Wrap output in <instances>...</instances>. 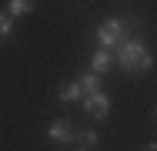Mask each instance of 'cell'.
I'll use <instances>...</instances> for the list:
<instances>
[{
	"label": "cell",
	"instance_id": "cell-10",
	"mask_svg": "<svg viewBox=\"0 0 157 151\" xmlns=\"http://www.w3.org/2000/svg\"><path fill=\"white\" fill-rule=\"evenodd\" d=\"M10 34H13V17H10V14H3V10H0V40H7V37H10Z\"/></svg>",
	"mask_w": 157,
	"mask_h": 151
},
{
	"label": "cell",
	"instance_id": "cell-2",
	"mask_svg": "<svg viewBox=\"0 0 157 151\" xmlns=\"http://www.w3.org/2000/svg\"><path fill=\"white\" fill-rule=\"evenodd\" d=\"M127 17H107V20H100L97 24V44L100 47H107V51H114L121 40L127 37Z\"/></svg>",
	"mask_w": 157,
	"mask_h": 151
},
{
	"label": "cell",
	"instance_id": "cell-9",
	"mask_svg": "<svg viewBox=\"0 0 157 151\" xmlns=\"http://www.w3.org/2000/svg\"><path fill=\"white\" fill-rule=\"evenodd\" d=\"M74 138H77V141H80V148H84V151H90V148H97V141H100V134H97V131H90V128H87V131H77V134H74Z\"/></svg>",
	"mask_w": 157,
	"mask_h": 151
},
{
	"label": "cell",
	"instance_id": "cell-5",
	"mask_svg": "<svg viewBox=\"0 0 157 151\" xmlns=\"http://www.w3.org/2000/svg\"><path fill=\"white\" fill-rule=\"evenodd\" d=\"M110 64H114V54H110L107 47H97L94 54H90V71H94V74H107Z\"/></svg>",
	"mask_w": 157,
	"mask_h": 151
},
{
	"label": "cell",
	"instance_id": "cell-1",
	"mask_svg": "<svg viewBox=\"0 0 157 151\" xmlns=\"http://www.w3.org/2000/svg\"><path fill=\"white\" fill-rule=\"evenodd\" d=\"M114 51H117V54H114V64H117L124 74H147V71L154 67L151 51H147L140 40H134V37H124Z\"/></svg>",
	"mask_w": 157,
	"mask_h": 151
},
{
	"label": "cell",
	"instance_id": "cell-4",
	"mask_svg": "<svg viewBox=\"0 0 157 151\" xmlns=\"http://www.w3.org/2000/svg\"><path fill=\"white\" fill-rule=\"evenodd\" d=\"M47 138H50L54 145H67V141L74 138V128H70V121H67V118L50 121V128H47Z\"/></svg>",
	"mask_w": 157,
	"mask_h": 151
},
{
	"label": "cell",
	"instance_id": "cell-11",
	"mask_svg": "<svg viewBox=\"0 0 157 151\" xmlns=\"http://www.w3.org/2000/svg\"><path fill=\"white\" fill-rule=\"evenodd\" d=\"M144 151H157V148H154V145H147V148H144Z\"/></svg>",
	"mask_w": 157,
	"mask_h": 151
},
{
	"label": "cell",
	"instance_id": "cell-6",
	"mask_svg": "<svg viewBox=\"0 0 157 151\" xmlns=\"http://www.w3.org/2000/svg\"><path fill=\"white\" fill-rule=\"evenodd\" d=\"M7 14L10 17H27V14H33V0H7Z\"/></svg>",
	"mask_w": 157,
	"mask_h": 151
},
{
	"label": "cell",
	"instance_id": "cell-8",
	"mask_svg": "<svg viewBox=\"0 0 157 151\" xmlns=\"http://www.w3.org/2000/svg\"><path fill=\"white\" fill-rule=\"evenodd\" d=\"M77 84H80V91H84V94H90V91H100V74L87 71V74H80V77H77Z\"/></svg>",
	"mask_w": 157,
	"mask_h": 151
},
{
	"label": "cell",
	"instance_id": "cell-3",
	"mask_svg": "<svg viewBox=\"0 0 157 151\" xmlns=\"http://www.w3.org/2000/svg\"><path fill=\"white\" fill-rule=\"evenodd\" d=\"M80 108H84V114L104 121L107 114H110V97H107L104 91H90V94H84V97H80Z\"/></svg>",
	"mask_w": 157,
	"mask_h": 151
},
{
	"label": "cell",
	"instance_id": "cell-7",
	"mask_svg": "<svg viewBox=\"0 0 157 151\" xmlns=\"http://www.w3.org/2000/svg\"><path fill=\"white\" fill-rule=\"evenodd\" d=\"M57 97H60L63 104H77V101L84 97V91H80V84H77V81H74V84H63V88H60V94H57Z\"/></svg>",
	"mask_w": 157,
	"mask_h": 151
}]
</instances>
